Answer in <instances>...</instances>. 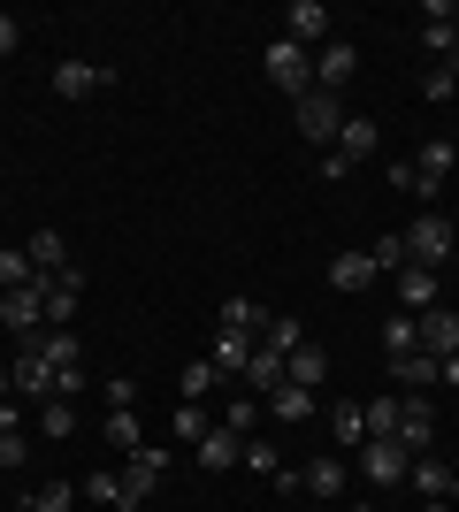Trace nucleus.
I'll return each instance as SVG.
<instances>
[{
    "label": "nucleus",
    "mask_w": 459,
    "mask_h": 512,
    "mask_svg": "<svg viewBox=\"0 0 459 512\" xmlns=\"http://www.w3.org/2000/svg\"><path fill=\"white\" fill-rule=\"evenodd\" d=\"M452 169H459V138H421V153H414V161H398V169H391V184L437 207V199H444V184H452Z\"/></svg>",
    "instance_id": "nucleus-1"
},
{
    "label": "nucleus",
    "mask_w": 459,
    "mask_h": 512,
    "mask_svg": "<svg viewBox=\"0 0 459 512\" xmlns=\"http://www.w3.org/2000/svg\"><path fill=\"white\" fill-rule=\"evenodd\" d=\"M452 245H459V230H452L444 207L414 214V230H406V260H414V268H452Z\"/></svg>",
    "instance_id": "nucleus-2"
},
{
    "label": "nucleus",
    "mask_w": 459,
    "mask_h": 512,
    "mask_svg": "<svg viewBox=\"0 0 459 512\" xmlns=\"http://www.w3.org/2000/svg\"><path fill=\"white\" fill-rule=\"evenodd\" d=\"M291 130H299V138H314V146H322V138H337V130H345V100H337V92H299V100H291Z\"/></svg>",
    "instance_id": "nucleus-3"
},
{
    "label": "nucleus",
    "mask_w": 459,
    "mask_h": 512,
    "mask_svg": "<svg viewBox=\"0 0 459 512\" xmlns=\"http://www.w3.org/2000/svg\"><path fill=\"white\" fill-rule=\"evenodd\" d=\"M375 146H383L375 115H345V130H337V153L322 161V176H329V184H337V176H352V169H360V161H368Z\"/></svg>",
    "instance_id": "nucleus-4"
},
{
    "label": "nucleus",
    "mask_w": 459,
    "mask_h": 512,
    "mask_svg": "<svg viewBox=\"0 0 459 512\" xmlns=\"http://www.w3.org/2000/svg\"><path fill=\"white\" fill-rule=\"evenodd\" d=\"M360 474H368L375 490H398V482L414 474V451L398 444V436H368V444H360Z\"/></svg>",
    "instance_id": "nucleus-5"
},
{
    "label": "nucleus",
    "mask_w": 459,
    "mask_h": 512,
    "mask_svg": "<svg viewBox=\"0 0 459 512\" xmlns=\"http://www.w3.org/2000/svg\"><path fill=\"white\" fill-rule=\"evenodd\" d=\"M261 62H268V77H276V85H284L291 100H299V92H314V54H306V46L276 39V46H268V54H261Z\"/></svg>",
    "instance_id": "nucleus-6"
},
{
    "label": "nucleus",
    "mask_w": 459,
    "mask_h": 512,
    "mask_svg": "<svg viewBox=\"0 0 459 512\" xmlns=\"http://www.w3.org/2000/svg\"><path fill=\"white\" fill-rule=\"evenodd\" d=\"M406 482L421 490V505H452V497H459V467H452V459H437V451H421Z\"/></svg>",
    "instance_id": "nucleus-7"
},
{
    "label": "nucleus",
    "mask_w": 459,
    "mask_h": 512,
    "mask_svg": "<svg viewBox=\"0 0 459 512\" xmlns=\"http://www.w3.org/2000/svg\"><path fill=\"white\" fill-rule=\"evenodd\" d=\"M161 474H169V451H131V467H123V497H131V512L153 505Z\"/></svg>",
    "instance_id": "nucleus-8"
},
{
    "label": "nucleus",
    "mask_w": 459,
    "mask_h": 512,
    "mask_svg": "<svg viewBox=\"0 0 459 512\" xmlns=\"http://www.w3.org/2000/svg\"><path fill=\"white\" fill-rule=\"evenodd\" d=\"M0 329H16L23 344H39V329H46V306H39V283L31 291H0Z\"/></svg>",
    "instance_id": "nucleus-9"
},
{
    "label": "nucleus",
    "mask_w": 459,
    "mask_h": 512,
    "mask_svg": "<svg viewBox=\"0 0 459 512\" xmlns=\"http://www.w3.org/2000/svg\"><path fill=\"white\" fill-rule=\"evenodd\" d=\"M414 337H421L429 360H452V352H459V314H452V306H429V314H414Z\"/></svg>",
    "instance_id": "nucleus-10"
},
{
    "label": "nucleus",
    "mask_w": 459,
    "mask_h": 512,
    "mask_svg": "<svg viewBox=\"0 0 459 512\" xmlns=\"http://www.w3.org/2000/svg\"><path fill=\"white\" fill-rule=\"evenodd\" d=\"M8 383H16L23 398H31V406H46V398H54V367H46V352H39V344H23V352H16Z\"/></svg>",
    "instance_id": "nucleus-11"
},
{
    "label": "nucleus",
    "mask_w": 459,
    "mask_h": 512,
    "mask_svg": "<svg viewBox=\"0 0 459 512\" xmlns=\"http://www.w3.org/2000/svg\"><path fill=\"white\" fill-rule=\"evenodd\" d=\"M398 444L414 451V459L437 444V406H429V398H398Z\"/></svg>",
    "instance_id": "nucleus-12"
},
{
    "label": "nucleus",
    "mask_w": 459,
    "mask_h": 512,
    "mask_svg": "<svg viewBox=\"0 0 459 512\" xmlns=\"http://www.w3.org/2000/svg\"><path fill=\"white\" fill-rule=\"evenodd\" d=\"M398 306H406V314H429V306H444V276H437V268H414V260H406V268H398Z\"/></svg>",
    "instance_id": "nucleus-13"
},
{
    "label": "nucleus",
    "mask_w": 459,
    "mask_h": 512,
    "mask_svg": "<svg viewBox=\"0 0 459 512\" xmlns=\"http://www.w3.org/2000/svg\"><path fill=\"white\" fill-rule=\"evenodd\" d=\"M46 85H54V100H92V92L115 85V77H108L100 62H54V77H46Z\"/></svg>",
    "instance_id": "nucleus-14"
},
{
    "label": "nucleus",
    "mask_w": 459,
    "mask_h": 512,
    "mask_svg": "<svg viewBox=\"0 0 459 512\" xmlns=\"http://www.w3.org/2000/svg\"><path fill=\"white\" fill-rule=\"evenodd\" d=\"M352 69H360V46H352V39H329L322 54H314V85H322V92H337V85L352 77Z\"/></svg>",
    "instance_id": "nucleus-15"
},
{
    "label": "nucleus",
    "mask_w": 459,
    "mask_h": 512,
    "mask_svg": "<svg viewBox=\"0 0 459 512\" xmlns=\"http://www.w3.org/2000/svg\"><path fill=\"white\" fill-rule=\"evenodd\" d=\"M291 31H284V39L291 46H329V8H322V0H291Z\"/></svg>",
    "instance_id": "nucleus-16"
},
{
    "label": "nucleus",
    "mask_w": 459,
    "mask_h": 512,
    "mask_svg": "<svg viewBox=\"0 0 459 512\" xmlns=\"http://www.w3.org/2000/svg\"><path fill=\"white\" fill-rule=\"evenodd\" d=\"M391 383L421 398V390H437V383H444V360H429V352H398V360H391Z\"/></svg>",
    "instance_id": "nucleus-17"
},
{
    "label": "nucleus",
    "mask_w": 459,
    "mask_h": 512,
    "mask_svg": "<svg viewBox=\"0 0 459 512\" xmlns=\"http://www.w3.org/2000/svg\"><path fill=\"white\" fill-rule=\"evenodd\" d=\"M284 383H299V390H322V383H329V352H322L314 337H306L299 352L284 360Z\"/></svg>",
    "instance_id": "nucleus-18"
},
{
    "label": "nucleus",
    "mask_w": 459,
    "mask_h": 512,
    "mask_svg": "<svg viewBox=\"0 0 459 512\" xmlns=\"http://www.w3.org/2000/svg\"><path fill=\"white\" fill-rule=\"evenodd\" d=\"M238 459H245V436H230V428H207V436H199V467H207V474H222V467H238Z\"/></svg>",
    "instance_id": "nucleus-19"
},
{
    "label": "nucleus",
    "mask_w": 459,
    "mask_h": 512,
    "mask_svg": "<svg viewBox=\"0 0 459 512\" xmlns=\"http://www.w3.org/2000/svg\"><path fill=\"white\" fill-rule=\"evenodd\" d=\"M299 490L306 497H345V459H329V451H322V459H306V467H299Z\"/></svg>",
    "instance_id": "nucleus-20"
},
{
    "label": "nucleus",
    "mask_w": 459,
    "mask_h": 512,
    "mask_svg": "<svg viewBox=\"0 0 459 512\" xmlns=\"http://www.w3.org/2000/svg\"><path fill=\"white\" fill-rule=\"evenodd\" d=\"M23 253H31V268H39V276H62V268H69L62 230H31V237H23Z\"/></svg>",
    "instance_id": "nucleus-21"
},
{
    "label": "nucleus",
    "mask_w": 459,
    "mask_h": 512,
    "mask_svg": "<svg viewBox=\"0 0 459 512\" xmlns=\"http://www.w3.org/2000/svg\"><path fill=\"white\" fill-rule=\"evenodd\" d=\"M368 283H375L368 253H337V260H329V291H345V299H352V291H368Z\"/></svg>",
    "instance_id": "nucleus-22"
},
{
    "label": "nucleus",
    "mask_w": 459,
    "mask_h": 512,
    "mask_svg": "<svg viewBox=\"0 0 459 512\" xmlns=\"http://www.w3.org/2000/svg\"><path fill=\"white\" fill-rule=\"evenodd\" d=\"M329 436H337L345 451H360V444H368V406H352V398H337V406H329Z\"/></svg>",
    "instance_id": "nucleus-23"
},
{
    "label": "nucleus",
    "mask_w": 459,
    "mask_h": 512,
    "mask_svg": "<svg viewBox=\"0 0 459 512\" xmlns=\"http://www.w3.org/2000/svg\"><path fill=\"white\" fill-rule=\"evenodd\" d=\"M207 360H215V375H222V383H230V375H245V360H253V337H245V329H222Z\"/></svg>",
    "instance_id": "nucleus-24"
},
{
    "label": "nucleus",
    "mask_w": 459,
    "mask_h": 512,
    "mask_svg": "<svg viewBox=\"0 0 459 512\" xmlns=\"http://www.w3.org/2000/svg\"><path fill=\"white\" fill-rule=\"evenodd\" d=\"M39 352H46V367H54V375H62V367H85L77 329H39Z\"/></svg>",
    "instance_id": "nucleus-25"
},
{
    "label": "nucleus",
    "mask_w": 459,
    "mask_h": 512,
    "mask_svg": "<svg viewBox=\"0 0 459 512\" xmlns=\"http://www.w3.org/2000/svg\"><path fill=\"white\" fill-rule=\"evenodd\" d=\"M253 344H268V352H284V360H291V352L306 344V321H291V314H268V321H261V337H253Z\"/></svg>",
    "instance_id": "nucleus-26"
},
{
    "label": "nucleus",
    "mask_w": 459,
    "mask_h": 512,
    "mask_svg": "<svg viewBox=\"0 0 459 512\" xmlns=\"http://www.w3.org/2000/svg\"><path fill=\"white\" fill-rule=\"evenodd\" d=\"M215 383H222L215 360H192L184 375H176V398H184V406H207V398H215Z\"/></svg>",
    "instance_id": "nucleus-27"
},
{
    "label": "nucleus",
    "mask_w": 459,
    "mask_h": 512,
    "mask_svg": "<svg viewBox=\"0 0 459 512\" xmlns=\"http://www.w3.org/2000/svg\"><path fill=\"white\" fill-rule=\"evenodd\" d=\"M268 413H276V421H314V390H299V383H284V390H268Z\"/></svg>",
    "instance_id": "nucleus-28"
},
{
    "label": "nucleus",
    "mask_w": 459,
    "mask_h": 512,
    "mask_svg": "<svg viewBox=\"0 0 459 512\" xmlns=\"http://www.w3.org/2000/svg\"><path fill=\"white\" fill-rule=\"evenodd\" d=\"M77 497H92V505H108V512H131V497H123V474H85V482H77Z\"/></svg>",
    "instance_id": "nucleus-29"
},
{
    "label": "nucleus",
    "mask_w": 459,
    "mask_h": 512,
    "mask_svg": "<svg viewBox=\"0 0 459 512\" xmlns=\"http://www.w3.org/2000/svg\"><path fill=\"white\" fill-rule=\"evenodd\" d=\"M245 383H253V390H284V352L253 344V360H245Z\"/></svg>",
    "instance_id": "nucleus-30"
},
{
    "label": "nucleus",
    "mask_w": 459,
    "mask_h": 512,
    "mask_svg": "<svg viewBox=\"0 0 459 512\" xmlns=\"http://www.w3.org/2000/svg\"><path fill=\"white\" fill-rule=\"evenodd\" d=\"M31 283H39L31 253H23V245H8V253H0V291H31Z\"/></svg>",
    "instance_id": "nucleus-31"
},
{
    "label": "nucleus",
    "mask_w": 459,
    "mask_h": 512,
    "mask_svg": "<svg viewBox=\"0 0 459 512\" xmlns=\"http://www.w3.org/2000/svg\"><path fill=\"white\" fill-rule=\"evenodd\" d=\"M261 321H268V306H261V299H222V329H245V337H261Z\"/></svg>",
    "instance_id": "nucleus-32"
},
{
    "label": "nucleus",
    "mask_w": 459,
    "mask_h": 512,
    "mask_svg": "<svg viewBox=\"0 0 459 512\" xmlns=\"http://www.w3.org/2000/svg\"><path fill=\"white\" fill-rule=\"evenodd\" d=\"M69 428H77V406H69V398H46V406H39V436H46V444H62Z\"/></svg>",
    "instance_id": "nucleus-33"
},
{
    "label": "nucleus",
    "mask_w": 459,
    "mask_h": 512,
    "mask_svg": "<svg viewBox=\"0 0 459 512\" xmlns=\"http://www.w3.org/2000/svg\"><path fill=\"white\" fill-rule=\"evenodd\" d=\"M108 451H146V428H138V413H108Z\"/></svg>",
    "instance_id": "nucleus-34"
},
{
    "label": "nucleus",
    "mask_w": 459,
    "mask_h": 512,
    "mask_svg": "<svg viewBox=\"0 0 459 512\" xmlns=\"http://www.w3.org/2000/svg\"><path fill=\"white\" fill-rule=\"evenodd\" d=\"M398 352H421L414 314H391V321H383V360H398Z\"/></svg>",
    "instance_id": "nucleus-35"
},
{
    "label": "nucleus",
    "mask_w": 459,
    "mask_h": 512,
    "mask_svg": "<svg viewBox=\"0 0 459 512\" xmlns=\"http://www.w3.org/2000/svg\"><path fill=\"white\" fill-rule=\"evenodd\" d=\"M368 260H375V276H383V268L398 276V268H406V237H375V245H368Z\"/></svg>",
    "instance_id": "nucleus-36"
},
{
    "label": "nucleus",
    "mask_w": 459,
    "mask_h": 512,
    "mask_svg": "<svg viewBox=\"0 0 459 512\" xmlns=\"http://www.w3.org/2000/svg\"><path fill=\"white\" fill-rule=\"evenodd\" d=\"M245 467L276 482V474H284V459H276V444H261V436H245Z\"/></svg>",
    "instance_id": "nucleus-37"
},
{
    "label": "nucleus",
    "mask_w": 459,
    "mask_h": 512,
    "mask_svg": "<svg viewBox=\"0 0 459 512\" xmlns=\"http://www.w3.org/2000/svg\"><path fill=\"white\" fill-rule=\"evenodd\" d=\"M207 406H176V444H199V436H207Z\"/></svg>",
    "instance_id": "nucleus-38"
},
{
    "label": "nucleus",
    "mask_w": 459,
    "mask_h": 512,
    "mask_svg": "<svg viewBox=\"0 0 459 512\" xmlns=\"http://www.w3.org/2000/svg\"><path fill=\"white\" fill-rule=\"evenodd\" d=\"M368 436H398V398H368Z\"/></svg>",
    "instance_id": "nucleus-39"
},
{
    "label": "nucleus",
    "mask_w": 459,
    "mask_h": 512,
    "mask_svg": "<svg viewBox=\"0 0 459 512\" xmlns=\"http://www.w3.org/2000/svg\"><path fill=\"white\" fill-rule=\"evenodd\" d=\"M253 421H261V406H253V398H230V413H222V428H230V436H253Z\"/></svg>",
    "instance_id": "nucleus-40"
},
{
    "label": "nucleus",
    "mask_w": 459,
    "mask_h": 512,
    "mask_svg": "<svg viewBox=\"0 0 459 512\" xmlns=\"http://www.w3.org/2000/svg\"><path fill=\"white\" fill-rule=\"evenodd\" d=\"M452 92H459V85H452V69H444V62L421 69V100H452Z\"/></svg>",
    "instance_id": "nucleus-41"
},
{
    "label": "nucleus",
    "mask_w": 459,
    "mask_h": 512,
    "mask_svg": "<svg viewBox=\"0 0 459 512\" xmlns=\"http://www.w3.org/2000/svg\"><path fill=\"white\" fill-rule=\"evenodd\" d=\"M108 413H138V383H131V375H115V383H108Z\"/></svg>",
    "instance_id": "nucleus-42"
},
{
    "label": "nucleus",
    "mask_w": 459,
    "mask_h": 512,
    "mask_svg": "<svg viewBox=\"0 0 459 512\" xmlns=\"http://www.w3.org/2000/svg\"><path fill=\"white\" fill-rule=\"evenodd\" d=\"M69 505H77V482H46L39 490V512H69Z\"/></svg>",
    "instance_id": "nucleus-43"
},
{
    "label": "nucleus",
    "mask_w": 459,
    "mask_h": 512,
    "mask_svg": "<svg viewBox=\"0 0 459 512\" xmlns=\"http://www.w3.org/2000/svg\"><path fill=\"white\" fill-rule=\"evenodd\" d=\"M23 459H31V436H23V428H8V436H0V467H23Z\"/></svg>",
    "instance_id": "nucleus-44"
},
{
    "label": "nucleus",
    "mask_w": 459,
    "mask_h": 512,
    "mask_svg": "<svg viewBox=\"0 0 459 512\" xmlns=\"http://www.w3.org/2000/svg\"><path fill=\"white\" fill-rule=\"evenodd\" d=\"M77 390H85V367H62V375H54V398H69V406H77Z\"/></svg>",
    "instance_id": "nucleus-45"
},
{
    "label": "nucleus",
    "mask_w": 459,
    "mask_h": 512,
    "mask_svg": "<svg viewBox=\"0 0 459 512\" xmlns=\"http://www.w3.org/2000/svg\"><path fill=\"white\" fill-rule=\"evenodd\" d=\"M16 46H23V23H16V16H0V62H8Z\"/></svg>",
    "instance_id": "nucleus-46"
},
{
    "label": "nucleus",
    "mask_w": 459,
    "mask_h": 512,
    "mask_svg": "<svg viewBox=\"0 0 459 512\" xmlns=\"http://www.w3.org/2000/svg\"><path fill=\"white\" fill-rule=\"evenodd\" d=\"M8 398H16V383H8V367H0V406H8Z\"/></svg>",
    "instance_id": "nucleus-47"
},
{
    "label": "nucleus",
    "mask_w": 459,
    "mask_h": 512,
    "mask_svg": "<svg viewBox=\"0 0 459 512\" xmlns=\"http://www.w3.org/2000/svg\"><path fill=\"white\" fill-rule=\"evenodd\" d=\"M16 512H39V497H23V505H16Z\"/></svg>",
    "instance_id": "nucleus-48"
},
{
    "label": "nucleus",
    "mask_w": 459,
    "mask_h": 512,
    "mask_svg": "<svg viewBox=\"0 0 459 512\" xmlns=\"http://www.w3.org/2000/svg\"><path fill=\"white\" fill-rule=\"evenodd\" d=\"M444 69H452V85H459V54H452V62H444Z\"/></svg>",
    "instance_id": "nucleus-49"
},
{
    "label": "nucleus",
    "mask_w": 459,
    "mask_h": 512,
    "mask_svg": "<svg viewBox=\"0 0 459 512\" xmlns=\"http://www.w3.org/2000/svg\"><path fill=\"white\" fill-rule=\"evenodd\" d=\"M421 512H452V505H421Z\"/></svg>",
    "instance_id": "nucleus-50"
},
{
    "label": "nucleus",
    "mask_w": 459,
    "mask_h": 512,
    "mask_svg": "<svg viewBox=\"0 0 459 512\" xmlns=\"http://www.w3.org/2000/svg\"><path fill=\"white\" fill-rule=\"evenodd\" d=\"M444 214H452V230H459V207H444Z\"/></svg>",
    "instance_id": "nucleus-51"
},
{
    "label": "nucleus",
    "mask_w": 459,
    "mask_h": 512,
    "mask_svg": "<svg viewBox=\"0 0 459 512\" xmlns=\"http://www.w3.org/2000/svg\"><path fill=\"white\" fill-rule=\"evenodd\" d=\"M452 268H459V245H452Z\"/></svg>",
    "instance_id": "nucleus-52"
},
{
    "label": "nucleus",
    "mask_w": 459,
    "mask_h": 512,
    "mask_svg": "<svg viewBox=\"0 0 459 512\" xmlns=\"http://www.w3.org/2000/svg\"><path fill=\"white\" fill-rule=\"evenodd\" d=\"M146 512H161V505H146Z\"/></svg>",
    "instance_id": "nucleus-53"
}]
</instances>
